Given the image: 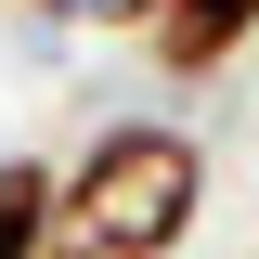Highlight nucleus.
<instances>
[{"label": "nucleus", "mask_w": 259, "mask_h": 259, "mask_svg": "<svg viewBox=\"0 0 259 259\" xmlns=\"http://www.w3.org/2000/svg\"><path fill=\"white\" fill-rule=\"evenodd\" d=\"M26 13H39V26H104V39H143V26H156V13H168V0H26Z\"/></svg>", "instance_id": "nucleus-4"}, {"label": "nucleus", "mask_w": 259, "mask_h": 259, "mask_svg": "<svg viewBox=\"0 0 259 259\" xmlns=\"http://www.w3.org/2000/svg\"><path fill=\"white\" fill-rule=\"evenodd\" d=\"M207 221V143L182 117H104L52 168V246L39 259H182Z\"/></svg>", "instance_id": "nucleus-1"}, {"label": "nucleus", "mask_w": 259, "mask_h": 259, "mask_svg": "<svg viewBox=\"0 0 259 259\" xmlns=\"http://www.w3.org/2000/svg\"><path fill=\"white\" fill-rule=\"evenodd\" d=\"M246 39H259V0H168L156 26H143V52H156L168 78H221Z\"/></svg>", "instance_id": "nucleus-2"}, {"label": "nucleus", "mask_w": 259, "mask_h": 259, "mask_svg": "<svg viewBox=\"0 0 259 259\" xmlns=\"http://www.w3.org/2000/svg\"><path fill=\"white\" fill-rule=\"evenodd\" d=\"M52 246V156H0V259Z\"/></svg>", "instance_id": "nucleus-3"}]
</instances>
